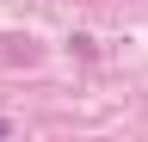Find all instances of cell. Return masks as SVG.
Instances as JSON below:
<instances>
[{"mask_svg": "<svg viewBox=\"0 0 148 142\" xmlns=\"http://www.w3.org/2000/svg\"><path fill=\"white\" fill-rule=\"evenodd\" d=\"M0 136H12V123H6V117H0Z\"/></svg>", "mask_w": 148, "mask_h": 142, "instance_id": "6da1fadb", "label": "cell"}]
</instances>
